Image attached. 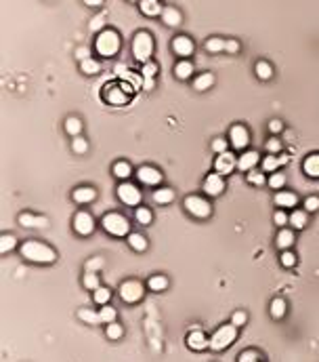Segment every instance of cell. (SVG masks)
<instances>
[{
  "mask_svg": "<svg viewBox=\"0 0 319 362\" xmlns=\"http://www.w3.org/2000/svg\"><path fill=\"white\" fill-rule=\"evenodd\" d=\"M128 3H137V0H128ZM139 3H141V0H139Z\"/></svg>",
  "mask_w": 319,
  "mask_h": 362,
  "instance_id": "cell-63",
  "label": "cell"
},
{
  "mask_svg": "<svg viewBox=\"0 0 319 362\" xmlns=\"http://www.w3.org/2000/svg\"><path fill=\"white\" fill-rule=\"evenodd\" d=\"M254 72L261 80H269L271 76H273V67H271V63H267V61H258L256 67H254Z\"/></svg>",
  "mask_w": 319,
  "mask_h": 362,
  "instance_id": "cell-37",
  "label": "cell"
},
{
  "mask_svg": "<svg viewBox=\"0 0 319 362\" xmlns=\"http://www.w3.org/2000/svg\"><path fill=\"white\" fill-rule=\"evenodd\" d=\"M137 177L141 183H145V185H158L162 181V173L156 169V167H141L137 171Z\"/></svg>",
  "mask_w": 319,
  "mask_h": 362,
  "instance_id": "cell-14",
  "label": "cell"
},
{
  "mask_svg": "<svg viewBox=\"0 0 319 362\" xmlns=\"http://www.w3.org/2000/svg\"><path fill=\"white\" fill-rule=\"evenodd\" d=\"M166 286H168V278L166 276H151L149 278V288L151 291H156V293H160V291H166Z\"/></svg>",
  "mask_w": 319,
  "mask_h": 362,
  "instance_id": "cell-36",
  "label": "cell"
},
{
  "mask_svg": "<svg viewBox=\"0 0 319 362\" xmlns=\"http://www.w3.org/2000/svg\"><path fill=\"white\" fill-rule=\"evenodd\" d=\"M120 297L126 303L141 301V297H143V284H141L139 280H126V282H122V286H120Z\"/></svg>",
  "mask_w": 319,
  "mask_h": 362,
  "instance_id": "cell-9",
  "label": "cell"
},
{
  "mask_svg": "<svg viewBox=\"0 0 319 362\" xmlns=\"http://www.w3.org/2000/svg\"><path fill=\"white\" fill-rule=\"evenodd\" d=\"M103 26H105V17L103 15H97V17H92L90 19V23H88V30H92V32H103Z\"/></svg>",
  "mask_w": 319,
  "mask_h": 362,
  "instance_id": "cell-54",
  "label": "cell"
},
{
  "mask_svg": "<svg viewBox=\"0 0 319 362\" xmlns=\"http://www.w3.org/2000/svg\"><path fill=\"white\" fill-rule=\"evenodd\" d=\"M141 7V13H143L145 17H158L162 15V5H160V0H141L139 3Z\"/></svg>",
  "mask_w": 319,
  "mask_h": 362,
  "instance_id": "cell-19",
  "label": "cell"
},
{
  "mask_svg": "<svg viewBox=\"0 0 319 362\" xmlns=\"http://www.w3.org/2000/svg\"><path fill=\"white\" fill-rule=\"evenodd\" d=\"M128 244H131L135 251L143 253L147 249V238L143 234H137V232H133V234H128Z\"/></svg>",
  "mask_w": 319,
  "mask_h": 362,
  "instance_id": "cell-28",
  "label": "cell"
},
{
  "mask_svg": "<svg viewBox=\"0 0 319 362\" xmlns=\"http://www.w3.org/2000/svg\"><path fill=\"white\" fill-rule=\"evenodd\" d=\"M292 244H294V232L281 228V232L277 234V247L279 249H290Z\"/></svg>",
  "mask_w": 319,
  "mask_h": 362,
  "instance_id": "cell-30",
  "label": "cell"
},
{
  "mask_svg": "<svg viewBox=\"0 0 319 362\" xmlns=\"http://www.w3.org/2000/svg\"><path fill=\"white\" fill-rule=\"evenodd\" d=\"M246 320H248L246 312H235L233 316H231V324H235V326H244V324H246Z\"/></svg>",
  "mask_w": 319,
  "mask_h": 362,
  "instance_id": "cell-56",
  "label": "cell"
},
{
  "mask_svg": "<svg viewBox=\"0 0 319 362\" xmlns=\"http://www.w3.org/2000/svg\"><path fill=\"white\" fill-rule=\"evenodd\" d=\"M319 208V198L317 196H309V198H304V211L306 213H313Z\"/></svg>",
  "mask_w": 319,
  "mask_h": 362,
  "instance_id": "cell-53",
  "label": "cell"
},
{
  "mask_svg": "<svg viewBox=\"0 0 319 362\" xmlns=\"http://www.w3.org/2000/svg\"><path fill=\"white\" fill-rule=\"evenodd\" d=\"M82 282H84V286L90 288V291H97V288L101 286V284H99V276H97V272H86Z\"/></svg>",
  "mask_w": 319,
  "mask_h": 362,
  "instance_id": "cell-44",
  "label": "cell"
},
{
  "mask_svg": "<svg viewBox=\"0 0 319 362\" xmlns=\"http://www.w3.org/2000/svg\"><path fill=\"white\" fill-rule=\"evenodd\" d=\"M235 337H238V326L235 324H223L221 329L210 337V349H215V352H221V349L229 347Z\"/></svg>",
  "mask_w": 319,
  "mask_h": 362,
  "instance_id": "cell-5",
  "label": "cell"
},
{
  "mask_svg": "<svg viewBox=\"0 0 319 362\" xmlns=\"http://www.w3.org/2000/svg\"><path fill=\"white\" fill-rule=\"evenodd\" d=\"M212 85H215V76H212L210 72L199 74V76L193 80V89H195V91H208Z\"/></svg>",
  "mask_w": 319,
  "mask_h": 362,
  "instance_id": "cell-26",
  "label": "cell"
},
{
  "mask_svg": "<svg viewBox=\"0 0 319 362\" xmlns=\"http://www.w3.org/2000/svg\"><path fill=\"white\" fill-rule=\"evenodd\" d=\"M275 204L279 208H294L298 204V198L292 192H279V194H275Z\"/></svg>",
  "mask_w": 319,
  "mask_h": 362,
  "instance_id": "cell-23",
  "label": "cell"
},
{
  "mask_svg": "<svg viewBox=\"0 0 319 362\" xmlns=\"http://www.w3.org/2000/svg\"><path fill=\"white\" fill-rule=\"evenodd\" d=\"M133 55H135V59L141 61V63L151 61V55H153V38L149 36L147 32H139L137 36L133 38Z\"/></svg>",
  "mask_w": 319,
  "mask_h": 362,
  "instance_id": "cell-3",
  "label": "cell"
},
{
  "mask_svg": "<svg viewBox=\"0 0 319 362\" xmlns=\"http://www.w3.org/2000/svg\"><path fill=\"white\" fill-rule=\"evenodd\" d=\"M258 160H261L258 152H244V154L238 158V169H240V171H246V173H250V171L258 165Z\"/></svg>",
  "mask_w": 319,
  "mask_h": 362,
  "instance_id": "cell-17",
  "label": "cell"
},
{
  "mask_svg": "<svg viewBox=\"0 0 319 362\" xmlns=\"http://www.w3.org/2000/svg\"><path fill=\"white\" fill-rule=\"evenodd\" d=\"M99 316H101V322L112 324V322H116L118 312H116V308H112V306H103V308L99 310Z\"/></svg>",
  "mask_w": 319,
  "mask_h": 362,
  "instance_id": "cell-41",
  "label": "cell"
},
{
  "mask_svg": "<svg viewBox=\"0 0 319 362\" xmlns=\"http://www.w3.org/2000/svg\"><path fill=\"white\" fill-rule=\"evenodd\" d=\"M103 257H92V259L86 261V272H99L103 267Z\"/></svg>",
  "mask_w": 319,
  "mask_h": 362,
  "instance_id": "cell-49",
  "label": "cell"
},
{
  "mask_svg": "<svg viewBox=\"0 0 319 362\" xmlns=\"http://www.w3.org/2000/svg\"><path fill=\"white\" fill-rule=\"evenodd\" d=\"M174 76L179 78V80L191 78V76H193V63H191V61H187V59H181L179 63L174 65Z\"/></svg>",
  "mask_w": 319,
  "mask_h": 362,
  "instance_id": "cell-25",
  "label": "cell"
},
{
  "mask_svg": "<svg viewBox=\"0 0 319 362\" xmlns=\"http://www.w3.org/2000/svg\"><path fill=\"white\" fill-rule=\"evenodd\" d=\"M162 21L166 23V26L170 28H176L181 23V13H179V9H174V7H166L162 11Z\"/></svg>",
  "mask_w": 319,
  "mask_h": 362,
  "instance_id": "cell-24",
  "label": "cell"
},
{
  "mask_svg": "<svg viewBox=\"0 0 319 362\" xmlns=\"http://www.w3.org/2000/svg\"><path fill=\"white\" fill-rule=\"evenodd\" d=\"M273 190H281L283 188V183H286V175H283L281 171H275V173H271V177L267 181Z\"/></svg>",
  "mask_w": 319,
  "mask_h": 362,
  "instance_id": "cell-43",
  "label": "cell"
},
{
  "mask_svg": "<svg viewBox=\"0 0 319 362\" xmlns=\"http://www.w3.org/2000/svg\"><path fill=\"white\" fill-rule=\"evenodd\" d=\"M72 198L78 204H88V202H92L94 198H97V192H94V188H76Z\"/></svg>",
  "mask_w": 319,
  "mask_h": 362,
  "instance_id": "cell-22",
  "label": "cell"
},
{
  "mask_svg": "<svg viewBox=\"0 0 319 362\" xmlns=\"http://www.w3.org/2000/svg\"><path fill=\"white\" fill-rule=\"evenodd\" d=\"M286 310H288V306H286V301L283 299H273L271 301V316L273 318H283L286 316Z\"/></svg>",
  "mask_w": 319,
  "mask_h": 362,
  "instance_id": "cell-35",
  "label": "cell"
},
{
  "mask_svg": "<svg viewBox=\"0 0 319 362\" xmlns=\"http://www.w3.org/2000/svg\"><path fill=\"white\" fill-rule=\"evenodd\" d=\"M248 181H250L252 185H263L265 181H269V179H265V173H261V171H250L248 173Z\"/></svg>",
  "mask_w": 319,
  "mask_h": 362,
  "instance_id": "cell-47",
  "label": "cell"
},
{
  "mask_svg": "<svg viewBox=\"0 0 319 362\" xmlns=\"http://www.w3.org/2000/svg\"><path fill=\"white\" fill-rule=\"evenodd\" d=\"M238 362H256V352H250V349H248V352H242Z\"/></svg>",
  "mask_w": 319,
  "mask_h": 362,
  "instance_id": "cell-58",
  "label": "cell"
},
{
  "mask_svg": "<svg viewBox=\"0 0 319 362\" xmlns=\"http://www.w3.org/2000/svg\"><path fill=\"white\" fill-rule=\"evenodd\" d=\"M225 46H227V40H223V38H208L206 40L208 53H221V51H225Z\"/></svg>",
  "mask_w": 319,
  "mask_h": 362,
  "instance_id": "cell-38",
  "label": "cell"
},
{
  "mask_svg": "<svg viewBox=\"0 0 319 362\" xmlns=\"http://www.w3.org/2000/svg\"><path fill=\"white\" fill-rule=\"evenodd\" d=\"M279 261H281V265H283V267H292L294 263H296V255L290 253V251H283V253H281V257H279Z\"/></svg>",
  "mask_w": 319,
  "mask_h": 362,
  "instance_id": "cell-50",
  "label": "cell"
},
{
  "mask_svg": "<svg viewBox=\"0 0 319 362\" xmlns=\"http://www.w3.org/2000/svg\"><path fill=\"white\" fill-rule=\"evenodd\" d=\"M185 208L197 219H206L212 213L210 202L206 200V198H199V196H187L185 198Z\"/></svg>",
  "mask_w": 319,
  "mask_h": 362,
  "instance_id": "cell-7",
  "label": "cell"
},
{
  "mask_svg": "<svg viewBox=\"0 0 319 362\" xmlns=\"http://www.w3.org/2000/svg\"><path fill=\"white\" fill-rule=\"evenodd\" d=\"M153 200L158 204H170L174 200V192L170 188H160V190H156V194H153Z\"/></svg>",
  "mask_w": 319,
  "mask_h": 362,
  "instance_id": "cell-29",
  "label": "cell"
},
{
  "mask_svg": "<svg viewBox=\"0 0 319 362\" xmlns=\"http://www.w3.org/2000/svg\"><path fill=\"white\" fill-rule=\"evenodd\" d=\"M80 69L84 74H88V76H92V74H97V72H101V63L99 61H94L92 57H88V59H84V61H80Z\"/></svg>",
  "mask_w": 319,
  "mask_h": 362,
  "instance_id": "cell-33",
  "label": "cell"
},
{
  "mask_svg": "<svg viewBox=\"0 0 319 362\" xmlns=\"http://www.w3.org/2000/svg\"><path fill=\"white\" fill-rule=\"evenodd\" d=\"M94 49L101 57H114L120 51V36L114 30H103L99 32L97 40H94Z\"/></svg>",
  "mask_w": 319,
  "mask_h": 362,
  "instance_id": "cell-2",
  "label": "cell"
},
{
  "mask_svg": "<svg viewBox=\"0 0 319 362\" xmlns=\"http://www.w3.org/2000/svg\"><path fill=\"white\" fill-rule=\"evenodd\" d=\"M17 247V238L11 234H3L0 236V253H9Z\"/></svg>",
  "mask_w": 319,
  "mask_h": 362,
  "instance_id": "cell-40",
  "label": "cell"
},
{
  "mask_svg": "<svg viewBox=\"0 0 319 362\" xmlns=\"http://www.w3.org/2000/svg\"><path fill=\"white\" fill-rule=\"evenodd\" d=\"M135 217H137V221H139L141 226H149L151 219H153V213L149 211V208H145V206H137Z\"/></svg>",
  "mask_w": 319,
  "mask_h": 362,
  "instance_id": "cell-39",
  "label": "cell"
},
{
  "mask_svg": "<svg viewBox=\"0 0 319 362\" xmlns=\"http://www.w3.org/2000/svg\"><path fill=\"white\" fill-rule=\"evenodd\" d=\"M78 316H80V320H84V322H88V324H99V322H101L99 312H92V310H80Z\"/></svg>",
  "mask_w": 319,
  "mask_h": 362,
  "instance_id": "cell-42",
  "label": "cell"
},
{
  "mask_svg": "<svg viewBox=\"0 0 319 362\" xmlns=\"http://www.w3.org/2000/svg\"><path fill=\"white\" fill-rule=\"evenodd\" d=\"M76 57L80 61H84V59H88V49H78L76 51Z\"/></svg>",
  "mask_w": 319,
  "mask_h": 362,
  "instance_id": "cell-60",
  "label": "cell"
},
{
  "mask_svg": "<svg viewBox=\"0 0 319 362\" xmlns=\"http://www.w3.org/2000/svg\"><path fill=\"white\" fill-rule=\"evenodd\" d=\"M112 173H114V177H118V179H128V177H131V173H133V169H131L128 162L120 160V162H116V165H114Z\"/></svg>",
  "mask_w": 319,
  "mask_h": 362,
  "instance_id": "cell-27",
  "label": "cell"
},
{
  "mask_svg": "<svg viewBox=\"0 0 319 362\" xmlns=\"http://www.w3.org/2000/svg\"><path fill=\"white\" fill-rule=\"evenodd\" d=\"M269 131H271V133H275V135L281 133V131H283V122L277 120V118H275V120H271V122H269Z\"/></svg>",
  "mask_w": 319,
  "mask_h": 362,
  "instance_id": "cell-57",
  "label": "cell"
},
{
  "mask_svg": "<svg viewBox=\"0 0 319 362\" xmlns=\"http://www.w3.org/2000/svg\"><path fill=\"white\" fill-rule=\"evenodd\" d=\"M212 150H215V154H225V152H229L227 150V141L225 139H215V141H212Z\"/></svg>",
  "mask_w": 319,
  "mask_h": 362,
  "instance_id": "cell-55",
  "label": "cell"
},
{
  "mask_svg": "<svg viewBox=\"0 0 319 362\" xmlns=\"http://www.w3.org/2000/svg\"><path fill=\"white\" fill-rule=\"evenodd\" d=\"M141 74H143V78H153L158 74V65L153 63V61H147L143 63V69H141Z\"/></svg>",
  "mask_w": 319,
  "mask_h": 362,
  "instance_id": "cell-51",
  "label": "cell"
},
{
  "mask_svg": "<svg viewBox=\"0 0 319 362\" xmlns=\"http://www.w3.org/2000/svg\"><path fill=\"white\" fill-rule=\"evenodd\" d=\"M131 95H133V89L128 85H108L103 91L105 101L112 103V106H126L131 101Z\"/></svg>",
  "mask_w": 319,
  "mask_h": 362,
  "instance_id": "cell-6",
  "label": "cell"
},
{
  "mask_svg": "<svg viewBox=\"0 0 319 362\" xmlns=\"http://www.w3.org/2000/svg\"><path fill=\"white\" fill-rule=\"evenodd\" d=\"M65 133H69L72 137H78L82 133V120L76 118V116H69L65 120Z\"/></svg>",
  "mask_w": 319,
  "mask_h": 362,
  "instance_id": "cell-31",
  "label": "cell"
},
{
  "mask_svg": "<svg viewBox=\"0 0 319 362\" xmlns=\"http://www.w3.org/2000/svg\"><path fill=\"white\" fill-rule=\"evenodd\" d=\"M225 51L231 53V55H233V53H238V51H240V42H238V40H227Z\"/></svg>",
  "mask_w": 319,
  "mask_h": 362,
  "instance_id": "cell-59",
  "label": "cell"
},
{
  "mask_svg": "<svg viewBox=\"0 0 319 362\" xmlns=\"http://www.w3.org/2000/svg\"><path fill=\"white\" fill-rule=\"evenodd\" d=\"M187 345H189V349H195V352H199V349L210 347V339L202 331H191V333L187 335Z\"/></svg>",
  "mask_w": 319,
  "mask_h": 362,
  "instance_id": "cell-16",
  "label": "cell"
},
{
  "mask_svg": "<svg viewBox=\"0 0 319 362\" xmlns=\"http://www.w3.org/2000/svg\"><path fill=\"white\" fill-rule=\"evenodd\" d=\"M233 167H238V158H235L231 152H225V154H217L215 171H217L219 175H229V173H233Z\"/></svg>",
  "mask_w": 319,
  "mask_h": 362,
  "instance_id": "cell-13",
  "label": "cell"
},
{
  "mask_svg": "<svg viewBox=\"0 0 319 362\" xmlns=\"http://www.w3.org/2000/svg\"><path fill=\"white\" fill-rule=\"evenodd\" d=\"M103 230L108 232V234L116 236V238H122V236H128V232H131V226H128V219L120 213H108L103 217Z\"/></svg>",
  "mask_w": 319,
  "mask_h": 362,
  "instance_id": "cell-4",
  "label": "cell"
},
{
  "mask_svg": "<svg viewBox=\"0 0 319 362\" xmlns=\"http://www.w3.org/2000/svg\"><path fill=\"white\" fill-rule=\"evenodd\" d=\"M265 148H267V152H269V154H277V152H281V150H283V146H281V141H279L277 137L269 139V141H267V146H265Z\"/></svg>",
  "mask_w": 319,
  "mask_h": 362,
  "instance_id": "cell-52",
  "label": "cell"
},
{
  "mask_svg": "<svg viewBox=\"0 0 319 362\" xmlns=\"http://www.w3.org/2000/svg\"><path fill=\"white\" fill-rule=\"evenodd\" d=\"M21 255L23 259L34 261V263H53L57 259V253L40 240H28L21 244Z\"/></svg>",
  "mask_w": 319,
  "mask_h": 362,
  "instance_id": "cell-1",
  "label": "cell"
},
{
  "mask_svg": "<svg viewBox=\"0 0 319 362\" xmlns=\"http://www.w3.org/2000/svg\"><path fill=\"white\" fill-rule=\"evenodd\" d=\"M84 5H86V7H101L103 0H84Z\"/></svg>",
  "mask_w": 319,
  "mask_h": 362,
  "instance_id": "cell-62",
  "label": "cell"
},
{
  "mask_svg": "<svg viewBox=\"0 0 319 362\" xmlns=\"http://www.w3.org/2000/svg\"><path fill=\"white\" fill-rule=\"evenodd\" d=\"M19 224L23 228H46L49 226V221L40 215H32V213H21L19 215Z\"/></svg>",
  "mask_w": 319,
  "mask_h": 362,
  "instance_id": "cell-18",
  "label": "cell"
},
{
  "mask_svg": "<svg viewBox=\"0 0 319 362\" xmlns=\"http://www.w3.org/2000/svg\"><path fill=\"white\" fill-rule=\"evenodd\" d=\"M256 362H258V360H256Z\"/></svg>",
  "mask_w": 319,
  "mask_h": 362,
  "instance_id": "cell-64",
  "label": "cell"
},
{
  "mask_svg": "<svg viewBox=\"0 0 319 362\" xmlns=\"http://www.w3.org/2000/svg\"><path fill=\"white\" fill-rule=\"evenodd\" d=\"M118 198H120L126 206H139L141 204V192H139V188H137V185H133V183H128V181L118 185Z\"/></svg>",
  "mask_w": 319,
  "mask_h": 362,
  "instance_id": "cell-8",
  "label": "cell"
},
{
  "mask_svg": "<svg viewBox=\"0 0 319 362\" xmlns=\"http://www.w3.org/2000/svg\"><path fill=\"white\" fill-rule=\"evenodd\" d=\"M288 162V156L283 154V156H275V154H269V156H265V160H263V171L265 173H275L281 165H286Z\"/></svg>",
  "mask_w": 319,
  "mask_h": 362,
  "instance_id": "cell-20",
  "label": "cell"
},
{
  "mask_svg": "<svg viewBox=\"0 0 319 362\" xmlns=\"http://www.w3.org/2000/svg\"><path fill=\"white\" fill-rule=\"evenodd\" d=\"M72 148L76 154H86V150H88V143H86V139L84 137H74V141H72Z\"/></svg>",
  "mask_w": 319,
  "mask_h": 362,
  "instance_id": "cell-46",
  "label": "cell"
},
{
  "mask_svg": "<svg viewBox=\"0 0 319 362\" xmlns=\"http://www.w3.org/2000/svg\"><path fill=\"white\" fill-rule=\"evenodd\" d=\"M229 141L235 150H244L248 143H250V133L244 124H233L229 131Z\"/></svg>",
  "mask_w": 319,
  "mask_h": 362,
  "instance_id": "cell-10",
  "label": "cell"
},
{
  "mask_svg": "<svg viewBox=\"0 0 319 362\" xmlns=\"http://www.w3.org/2000/svg\"><path fill=\"white\" fill-rule=\"evenodd\" d=\"M223 190H225V181H223V175H219L217 171L215 173H210L208 177L204 179V192L208 196H221Z\"/></svg>",
  "mask_w": 319,
  "mask_h": 362,
  "instance_id": "cell-12",
  "label": "cell"
},
{
  "mask_svg": "<svg viewBox=\"0 0 319 362\" xmlns=\"http://www.w3.org/2000/svg\"><path fill=\"white\" fill-rule=\"evenodd\" d=\"M153 87H156V85H153V78H143V89L145 91H151Z\"/></svg>",
  "mask_w": 319,
  "mask_h": 362,
  "instance_id": "cell-61",
  "label": "cell"
},
{
  "mask_svg": "<svg viewBox=\"0 0 319 362\" xmlns=\"http://www.w3.org/2000/svg\"><path fill=\"white\" fill-rule=\"evenodd\" d=\"M74 230L78 232L80 236H90L92 230H94V219L90 217V213H86V211L76 213V217H74Z\"/></svg>",
  "mask_w": 319,
  "mask_h": 362,
  "instance_id": "cell-11",
  "label": "cell"
},
{
  "mask_svg": "<svg viewBox=\"0 0 319 362\" xmlns=\"http://www.w3.org/2000/svg\"><path fill=\"white\" fill-rule=\"evenodd\" d=\"M273 221L279 228H286V224H290V215H286V208H279L273 213Z\"/></svg>",
  "mask_w": 319,
  "mask_h": 362,
  "instance_id": "cell-48",
  "label": "cell"
},
{
  "mask_svg": "<svg viewBox=\"0 0 319 362\" xmlns=\"http://www.w3.org/2000/svg\"><path fill=\"white\" fill-rule=\"evenodd\" d=\"M290 226L294 230H302L306 226V211H294V213H290Z\"/></svg>",
  "mask_w": 319,
  "mask_h": 362,
  "instance_id": "cell-34",
  "label": "cell"
},
{
  "mask_svg": "<svg viewBox=\"0 0 319 362\" xmlns=\"http://www.w3.org/2000/svg\"><path fill=\"white\" fill-rule=\"evenodd\" d=\"M92 299H94V303H99V306H108L110 303V299H112V291L110 288H105V286H99L97 291H92Z\"/></svg>",
  "mask_w": 319,
  "mask_h": 362,
  "instance_id": "cell-32",
  "label": "cell"
},
{
  "mask_svg": "<svg viewBox=\"0 0 319 362\" xmlns=\"http://www.w3.org/2000/svg\"><path fill=\"white\" fill-rule=\"evenodd\" d=\"M105 333H108L110 339L116 341V339H120V337L124 335V329H122V326L118 324V322H112V324H108V331H105Z\"/></svg>",
  "mask_w": 319,
  "mask_h": 362,
  "instance_id": "cell-45",
  "label": "cell"
},
{
  "mask_svg": "<svg viewBox=\"0 0 319 362\" xmlns=\"http://www.w3.org/2000/svg\"><path fill=\"white\" fill-rule=\"evenodd\" d=\"M172 51L181 57V59H187L189 55H193V40L187 36H176L172 40Z\"/></svg>",
  "mask_w": 319,
  "mask_h": 362,
  "instance_id": "cell-15",
  "label": "cell"
},
{
  "mask_svg": "<svg viewBox=\"0 0 319 362\" xmlns=\"http://www.w3.org/2000/svg\"><path fill=\"white\" fill-rule=\"evenodd\" d=\"M302 171H304V175H309V177L319 179V154L306 156L302 162Z\"/></svg>",
  "mask_w": 319,
  "mask_h": 362,
  "instance_id": "cell-21",
  "label": "cell"
}]
</instances>
